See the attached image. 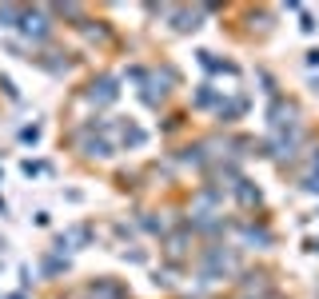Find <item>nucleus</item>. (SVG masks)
I'll return each mask as SVG.
<instances>
[{"instance_id": "obj_1", "label": "nucleus", "mask_w": 319, "mask_h": 299, "mask_svg": "<svg viewBox=\"0 0 319 299\" xmlns=\"http://www.w3.org/2000/svg\"><path fill=\"white\" fill-rule=\"evenodd\" d=\"M112 96H116V88H112V80H100V84H92V100H100V104H108Z\"/></svg>"}, {"instance_id": "obj_2", "label": "nucleus", "mask_w": 319, "mask_h": 299, "mask_svg": "<svg viewBox=\"0 0 319 299\" xmlns=\"http://www.w3.org/2000/svg\"><path fill=\"white\" fill-rule=\"evenodd\" d=\"M24 28H28V32H36V36H44V16H28V20H24Z\"/></svg>"}]
</instances>
